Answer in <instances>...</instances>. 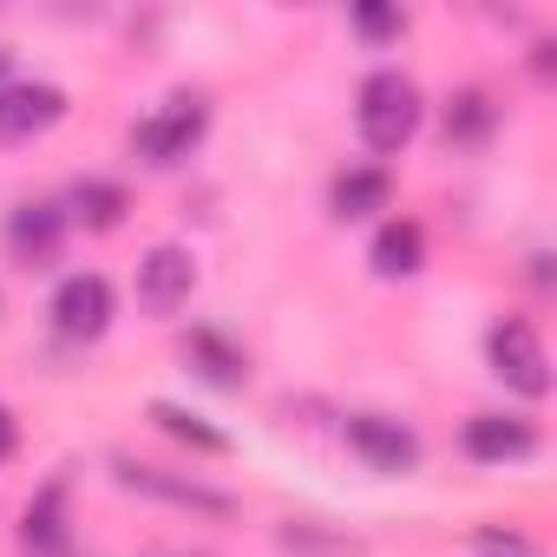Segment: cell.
Segmentation results:
<instances>
[{
  "label": "cell",
  "mask_w": 557,
  "mask_h": 557,
  "mask_svg": "<svg viewBox=\"0 0 557 557\" xmlns=\"http://www.w3.org/2000/svg\"><path fill=\"white\" fill-rule=\"evenodd\" d=\"M472 550H479V557H537V544H531V537L498 531V524H479V531H472Z\"/></svg>",
  "instance_id": "cell-18"
},
{
  "label": "cell",
  "mask_w": 557,
  "mask_h": 557,
  "mask_svg": "<svg viewBox=\"0 0 557 557\" xmlns=\"http://www.w3.org/2000/svg\"><path fill=\"white\" fill-rule=\"evenodd\" d=\"M203 132H210V106L203 99H190V92H177L164 112H151L145 125H138V158L145 164H158V171H171V164H184L197 145H203Z\"/></svg>",
  "instance_id": "cell-2"
},
{
  "label": "cell",
  "mask_w": 557,
  "mask_h": 557,
  "mask_svg": "<svg viewBox=\"0 0 557 557\" xmlns=\"http://www.w3.org/2000/svg\"><path fill=\"white\" fill-rule=\"evenodd\" d=\"M466 453H472L479 466L531 459V453H537V433H531V420H511V413H472V420H466Z\"/></svg>",
  "instance_id": "cell-9"
},
{
  "label": "cell",
  "mask_w": 557,
  "mask_h": 557,
  "mask_svg": "<svg viewBox=\"0 0 557 557\" xmlns=\"http://www.w3.org/2000/svg\"><path fill=\"white\" fill-rule=\"evenodd\" d=\"M53 329L66 342H99L112 329V283L106 275H66L53 289Z\"/></svg>",
  "instance_id": "cell-5"
},
{
  "label": "cell",
  "mask_w": 557,
  "mask_h": 557,
  "mask_svg": "<svg viewBox=\"0 0 557 557\" xmlns=\"http://www.w3.org/2000/svg\"><path fill=\"white\" fill-rule=\"evenodd\" d=\"M355 21H361V34H400V14H381V8H361Z\"/></svg>",
  "instance_id": "cell-19"
},
{
  "label": "cell",
  "mask_w": 557,
  "mask_h": 557,
  "mask_svg": "<svg viewBox=\"0 0 557 557\" xmlns=\"http://www.w3.org/2000/svg\"><path fill=\"white\" fill-rule=\"evenodd\" d=\"M73 216L86 223V230H119V216H125V190L119 184H106V177H86V184H73Z\"/></svg>",
  "instance_id": "cell-13"
},
{
  "label": "cell",
  "mask_w": 557,
  "mask_h": 557,
  "mask_svg": "<svg viewBox=\"0 0 557 557\" xmlns=\"http://www.w3.org/2000/svg\"><path fill=\"white\" fill-rule=\"evenodd\" d=\"M190 289H197V262H190V249L158 243V249L138 262V302H145L151 315H177V309L190 302Z\"/></svg>",
  "instance_id": "cell-6"
},
{
  "label": "cell",
  "mask_w": 557,
  "mask_h": 557,
  "mask_svg": "<svg viewBox=\"0 0 557 557\" xmlns=\"http://www.w3.org/2000/svg\"><path fill=\"white\" fill-rule=\"evenodd\" d=\"M60 119H66V92L60 86H40V79L0 86V145H27V138L53 132Z\"/></svg>",
  "instance_id": "cell-7"
},
{
  "label": "cell",
  "mask_w": 557,
  "mask_h": 557,
  "mask_svg": "<svg viewBox=\"0 0 557 557\" xmlns=\"http://www.w3.org/2000/svg\"><path fill=\"white\" fill-rule=\"evenodd\" d=\"M368 262H374L381 275H413V269L426 262V230H420L413 216H394V223H381V236H374Z\"/></svg>",
  "instance_id": "cell-12"
},
{
  "label": "cell",
  "mask_w": 557,
  "mask_h": 557,
  "mask_svg": "<svg viewBox=\"0 0 557 557\" xmlns=\"http://www.w3.org/2000/svg\"><path fill=\"white\" fill-rule=\"evenodd\" d=\"M348 446L374 466V472H413L420 466V433L387 420V413H348Z\"/></svg>",
  "instance_id": "cell-8"
},
{
  "label": "cell",
  "mask_w": 557,
  "mask_h": 557,
  "mask_svg": "<svg viewBox=\"0 0 557 557\" xmlns=\"http://www.w3.org/2000/svg\"><path fill=\"white\" fill-rule=\"evenodd\" d=\"M485 355H492V374L511 394H524V400H544L550 394V361H544V342H537L531 322H498L492 342H485Z\"/></svg>",
  "instance_id": "cell-3"
},
{
  "label": "cell",
  "mask_w": 557,
  "mask_h": 557,
  "mask_svg": "<svg viewBox=\"0 0 557 557\" xmlns=\"http://www.w3.org/2000/svg\"><path fill=\"white\" fill-rule=\"evenodd\" d=\"M355 119H361V138L374 151H400L420 132V86L407 73H374L361 86V112Z\"/></svg>",
  "instance_id": "cell-1"
},
{
  "label": "cell",
  "mask_w": 557,
  "mask_h": 557,
  "mask_svg": "<svg viewBox=\"0 0 557 557\" xmlns=\"http://www.w3.org/2000/svg\"><path fill=\"white\" fill-rule=\"evenodd\" d=\"M60 236H66V210H60V203H21V210L8 216V243H14V256L34 262V269L60 256Z\"/></svg>",
  "instance_id": "cell-10"
},
{
  "label": "cell",
  "mask_w": 557,
  "mask_h": 557,
  "mask_svg": "<svg viewBox=\"0 0 557 557\" xmlns=\"http://www.w3.org/2000/svg\"><path fill=\"white\" fill-rule=\"evenodd\" d=\"M66 544V524H60V485L40 492V505H27V550H60Z\"/></svg>",
  "instance_id": "cell-17"
},
{
  "label": "cell",
  "mask_w": 557,
  "mask_h": 557,
  "mask_svg": "<svg viewBox=\"0 0 557 557\" xmlns=\"http://www.w3.org/2000/svg\"><path fill=\"white\" fill-rule=\"evenodd\" d=\"M0 73H8V53H0Z\"/></svg>",
  "instance_id": "cell-21"
},
{
  "label": "cell",
  "mask_w": 557,
  "mask_h": 557,
  "mask_svg": "<svg viewBox=\"0 0 557 557\" xmlns=\"http://www.w3.org/2000/svg\"><path fill=\"white\" fill-rule=\"evenodd\" d=\"M151 420L171 433V440H184V446H197V453H230V440L216 433V426H203L197 413H184V407H171V400H158L151 407Z\"/></svg>",
  "instance_id": "cell-15"
},
{
  "label": "cell",
  "mask_w": 557,
  "mask_h": 557,
  "mask_svg": "<svg viewBox=\"0 0 557 557\" xmlns=\"http://www.w3.org/2000/svg\"><path fill=\"white\" fill-rule=\"evenodd\" d=\"M190 361H197V368H203L216 387H243V381H249L243 355H236L223 335H210V329H197V335H190Z\"/></svg>",
  "instance_id": "cell-14"
},
{
  "label": "cell",
  "mask_w": 557,
  "mask_h": 557,
  "mask_svg": "<svg viewBox=\"0 0 557 557\" xmlns=\"http://www.w3.org/2000/svg\"><path fill=\"white\" fill-rule=\"evenodd\" d=\"M14 440H21V433H14V413L0 407V459H14Z\"/></svg>",
  "instance_id": "cell-20"
},
{
  "label": "cell",
  "mask_w": 557,
  "mask_h": 557,
  "mask_svg": "<svg viewBox=\"0 0 557 557\" xmlns=\"http://www.w3.org/2000/svg\"><path fill=\"white\" fill-rule=\"evenodd\" d=\"M112 472H119L125 492H145V498H164V505H184V511H203V518H230L236 511L230 492H216V485H203L190 472H164V466H145V459H112Z\"/></svg>",
  "instance_id": "cell-4"
},
{
  "label": "cell",
  "mask_w": 557,
  "mask_h": 557,
  "mask_svg": "<svg viewBox=\"0 0 557 557\" xmlns=\"http://www.w3.org/2000/svg\"><path fill=\"white\" fill-rule=\"evenodd\" d=\"M492 132V99L485 92H459L453 106H446V138L453 145H479Z\"/></svg>",
  "instance_id": "cell-16"
},
{
  "label": "cell",
  "mask_w": 557,
  "mask_h": 557,
  "mask_svg": "<svg viewBox=\"0 0 557 557\" xmlns=\"http://www.w3.org/2000/svg\"><path fill=\"white\" fill-rule=\"evenodd\" d=\"M387 197H394V184H387V171H381V164H355V171H342V177H335V190H329V203H335V216H342V223L387 210Z\"/></svg>",
  "instance_id": "cell-11"
}]
</instances>
